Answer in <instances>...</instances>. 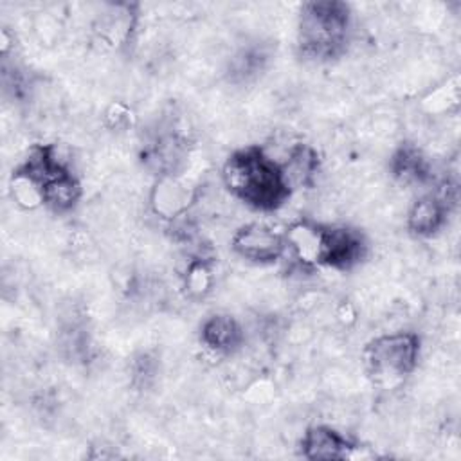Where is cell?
Masks as SVG:
<instances>
[{"instance_id":"9a60e30c","label":"cell","mask_w":461,"mask_h":461,"mask_svg":"<svg viewBox=\"0 0 461 461\" xmlns=\"http://www.w3.org/2000/svg\"><path fill=\"white\" fill-rule=\"evenodd\" d=\"M267 52L261 47H247L241 49L234 59L230 61V72L238 79L254 77L259 70H263L267 61Z\"/></svg>"},{"instance_id":"7c38bea8","label":"cell","mask_w":461,"mask_h":461,"mask_svg":"<svg viewBox=\"0 0 461 461\" xmlns=\"http://www.w3.org/2000/svg\"><path fill=\"white\" fill-rule=\"evenodd\" d=\"M319 166H321V158L317 149L312 148L310 144L297 142L290 148L288 158L283 164V169L292 187L295 185L310 187L313 185V180L319 173Z\"/></svg>"},{"instance_id":"9c48e42d","label":"cell","mask_w":461,"mask_h":461,"mask_svg":"<svg viewBox=\"0 0 461 461\" xmlns=\"http://www.w3.org/2000/svg\"><path fill=\"white\" fill-rule=\"evenodd\" d=\"M360 450L358 443L328 425H312L301 439V454L306 459H349Z\"/></svg>"},{"instance_id":"277c9868","label":"cell","mask_w":461,"mask_h":461,"mask_svg":"<svg viewBox=\"0 0 461 461\" xmlns=\"http://www.w3.org/2000/svg\"><path fill=\"white\" fill-rule=\"evenodd\" d=\"M421 339L414 331L384 333L364 348V364L371 380L382 389H394L416 369Z\"/></svg>"},{"instance_id":"4fadbf2b","label":"cell","mask_w":461,"mask_h":461,"mask_svg":"<svg viewBox=\"0 0 461 461\" xmlns=\"http://www.w3.org/2000/svg\"><path fill=\"white\" fill-rule=\"evenodd\" d=\"M81 193L79 180L72 171H68L47 187L43 205L54 212H68L77 205Z\"/></svg>"},{"instance_id":"3957f363","label":"cell","mask_w":461,"mask_h":461,"mask_svg":"<svg viewBox=\"0 0 461 461\" xmlns=\"http://www.w3.org/2000/svg\"><path fill=\"white\" fill-rule=\"evenodd\" d=\"M351 7L340 0L304 2L297 18L299 54L313 61L339 58L349 40Z\"/></svg>"},{"instance_id":"6da1fadb","label":"cell","mask_w":461,"mask_h":461,"mask_svg":"<svg viewBox=\"0 0 461 461\" xmlns=\"http://www.w3.org/2000/svg\"><path fill=\"white\" fill-rule=\"evenodd\" d=\"M221 180L234 198L261 212L283 207L294 189L283 164L270 158L256 144L234 149L227 157L221 167Z\"/></svg>"},{"instance_id":"8fae6325","label":"cell","mask_w":461,"mask_h":461,"mask_svg":"<svg viewBox=\"0 0 461 461\" xmlns=\"http://www.w3.org/2000/svg\"><path fill=\"white\" fill-rule=\"evenodd\" d=\"M391 175L405 184H429L432 167L423 151L412 142H402L389 158Z\"/></svg>"},{"instance_id":"52a82bcc","label":"cell","mask_w":461,"mask_h":461,"mask_svg":"<svg viewBox=\"0 0 461 461\" xmlns=\"http://www.w3.org/2000/svg\"><path fill=\"white\" fill-rule=\"evenodd\" d=\"M230 247L240 258L250 263L270 265L285 254L286 241L283 232H277L270 225L254 221L241 225L232 234Z\"/></svg>"},{"instance_id":"ba28073f","label":"cell","mask_w":461,"mask_h":461,"mask_svg":"<svg viewBox=\"0 0 461 461\" xmlns=\"http://www.w3.org/2000/svg\"><path fill=\"white\" fill-rule=\"evenodd\" d=\"M196 198V189L176 171L158 175L151 187L149 205L153 212L167 221H175L187 214Z\"/></svg>"},{"instance_id":"8992f818","label":"cell","mask_w":461,"mask_h":461,"mask_svg":"<svg viewBox=\"0 0 461 461\" xmlns=\"http://www.w3.org/2000/svg\"><path fill=\"white\" fill-rule=\"evenodd\" d=\"M457 187L454 182H441L434 193L423 194L411 205L407 212V229L414 236H432L443 229L447 218L456 205Z\"/></svg>"},{"instance_id":"7a4b0ae2","label":"cell","mask_w":461,"mask_h":461,"mask_svg":"<svg viewBox=\"0 0 461 461\" xmlns=\"http://www.w3.org/2000/svg\"><path fill=\"white\" fill-rule=\"evenodd\" d=\"M286 249L303 267L351 270L367 254L364 234L346 225H328L308 218L294 221L285 232Z\"/></svg>"},{"instance_id":"5b68a950","label":"cell","mask_w":461,"mask_h":461,"mask_svg":"<svg viewBox=\"0 0 461 461\" xmlns=\"http://www.w3.org/2000/svg\"><path fill=\"white\" fill-rule=\"evenodd\" d=\"M68 171L58 158L54 144H34L25 160L11 173L9 193L13 202L25 211L43 205L47 187Z\"/></svg>"},{"instance_id":"30bf717a","label":"cell","mask_w":461,"mask_h":461,"mask_svg":"<svg viewBox=\"0 0 461 461\" xmlns=\"http://www.w3.org/2000/svg\"><path fill=\"white\" fill-rule=\"evenodd\" d=\"M245 333L240 322L229 313H212L200 326L202 344L218 355H230L243 344Z\"/></svg>"},{"instance_id":"2e32d148","label":"cell","mask_w":461,"mask_h":461,"mask_svg":"<svg viewBox=\"0 0 461 461\" xmlns=\"http://www.w3.org/2000/svg\"><path fill=\"white\" fill-rule=\"evenodd\" d=\"M155 373V364L151 358H148V355H142L137 362H135V369H133V382L139 384L140 387L148 385V382L153 378Z\"/></svg>"},{"instance_id":"5bb4252c","label":"cell","mask_w":461,"mask_h":461,"mask_svg":"<svg viewBox=\"0 0 461 461\" xmlns=\"http://www.w3.org/2000/svg\"><path fill=\"white\" fill-rule=\"evenodd\" d=\"M214 285L212 261L205 256H194L189 259L184 272V290L191 299H203Z\"/></svg>"}]
</instances>
